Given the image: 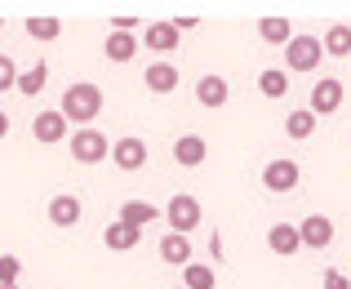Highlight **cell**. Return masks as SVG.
<instances>
[{
    "instance_id": "obj_1",
    "label": "cell",
    "mask_w": 351,
    "mask_h": 289,
    "mask_svg": "<svg viewBox=\"0 0 351 289\" xmlns=\"http://www.w3.org/2000/svg\"><path fill=\"white\" fill-rule=\"evenodd\" d=\"M62 120L67 125H85L94 116H103V89L94 85V80H76V85H67V94H62Z\"/></svg>"
},
{
    "instance_id": "obj_2",
    "label": "cell",
    "mask_w": 351,
    "mask_h": 289,
    "mask_svg": "<svg viewBox=\"0 0 351 289\" xmlns=\"http://www.w3.org/2000/svg\"><path fill=\"white\" fill-rule=\"evenodd\" d=\"M200 213H205L200 200L196 196H182V192L165 205V222H169V231H178V236H191V231L200 227Z\"/></svg>"
},
{
    "instance_id": "obj_3",
    "label": "cell",
    "mask_w": 351,
    "mask_h": 289,
    "mask_svg": "<svg viewBox=\"0 0 351 289\" xmlns=\"http://www.w3.org/2000/svg\"><path fill=\"white\" fill-rule=\"evenodd\" d=\"M320 58H325V49H320L316 36H293V41L285 45V67L289 71H316Z\"/></svg>"
},
{
    "instance_id": "obj_4",
    "label": "cell",
    "mask_w": 351,
    "mask_h": 289,
    "mask_svg": "<svg viewBox=\"0 0 351 289\" xmlns=\"http://www.w3.org/2000/svg\"><path fill=\"white\" fill-rule=\"evenodd\" d=\"M71 156H76V165H98V161L112 156V143H107V134H98V129H76Z\"/></svg>"
},
{
    "instance_id": "obj_5",
    "label": "cell",
    "mask_w": 351,
    "mask_h": 289,
    "mask_svg": "<svg viewBox=\"0 0 351 289\" xmlns=\"http://www.w3.org/2000/svg\"><path fill=\"white\" fill-rule=\"evenodd\" d=\"M338 107H343V80H334V76L316 80V85H311V102H307V111L320 120V116H334Z\"/></svg>"
},
{
    "instance_id": "obj_6",
    "label": "cell",
    "mask_w": 351,
    "mask_h": 289,
    "mask_svg": "<svg viewBox=\"0 0 351 289\" xmlns=\"http://www.w3.org/2000/svg\"><path fill=\"white\" fill-rule=\"evenodd\" d=\"M112 165H116V170H125V174L143 170V165H147V143H143V138H134V134L116 138V143H112Z\"/></svg>"
},
{
    "instance_id": "obj_7",
    "label": "cell",
    "mask_w": 351,
    "mask_h": 289,
    "mask_svg": "<svg viewBox=\"0 0 351 289\" xmlns=\"http://www.w3.org/2000/svg\"><path fill=\"white\" fill-rule=\"evenodd\" d=\"M298 178H302V170H298V161H289V156H280V161H271L263 170V187L267 192H293Z\"/></svg>"
},
{
    "instance_id": "obj_8",
    "label": "cell",
    "mask_w": 351,
    "mask_h": 289,
    "mask_svg": "<svg viewBox=\"0 0 351 289\" xmlns=\"http://www.w3.org/2000/svg\"><path fill=\"white\" fill-rule=\"evenodd\" d=\"M298 240L307 249H329V240H334V222H329L325 213H311V218L298 222Z\"/></svg>"
},
{
    "instance_id": "obj_9",
    "label": "cell",
    "mask_w": 351,
    "mask_h": 289,
    "mask_svg": "<svg viewBox=\"0 0 351 289\" xmlns=\"http://www.w3.org/2000/svg\"><path fill=\"white\" fill-rule=\"evenodd\" d=\"M178 80H182V71L173 67V62H152V67L143 71V85L152 89V94H173Z\"/></svg>"
},
{
    "instance_id": "obj_10",
    "label": "cell",
    "mask_w": 351,
    "mask_h": 289,
    "mask_svg": "<svg viewBox=\"0 0 351 289\" xmlns=\"http://www.w3.org/2000/svg\"><path fill=\"white\" fill-rule=\"evenodd\" d=\"M205 156H209V143L200 134H182L178 143H173V161L182 165V170H196V165H205Z\"/></svg>"
},
{
    "instance_id": "obj_11",
    "label": "cell",
    "mask_w": 351,
    "mask_h": 289,
    "mask_svg": "<svg viewBox=\"0 0 351 289\" xmlns=\"http://www.w3.org/2000/svg\"><path fill=\"white\" fill-rule=\"evenodd\" d=\"M143 45H147V49H156V54H173L182 45V36H178V27H173V23H147Z\"/></svg>"
},
{
    "instance_id": "obj_12",
    "label": "cell",
    "mask_w": 351,
    "mask_h": 289,
    "mask_svg": "<svg viewBox=\"0 0 351 289\" xmlns=\"http://www.w3.org/2000/svg\"><path fill=\"white\" fill-rule=\"evenodd\" d=\"M32 134H36V143H62V138H67L62 111H40V116L32 120Z\"/></svg>"
},
{
    "instance_id": "obj_13",
    "label": "cell",
    "mask_w": 351,
    "mask_h": 289,
    "mask_svg": "<svg viewBox=\"0 0 351 289\" xmlns=\"http://www.w3.org/2000/svg\"><path fill=\"white\" fill-rule=\"evenodd\" d=\"M227 98H232V85H227L223 76H205V80H196V102H200V107L218 111Z\"/></svg>"
},
{
    "instance_id": "obj_14",
    "label": "cell",
    "mask_w": 351,
    "mask_h": 289,
    "mask_svg": "<svg viewBox=\"0 0 351 289\" xmlns=\"http://www.w3.org/2000/svg\"><path fill=\"white\" fill-rule=\"evenodd\" d=\"M80 213H85V205H80L76 196H67V192L49 200V222H53V227H76Z\"/></svg>"
},
{
    "instance_id": "obj_15",
    "label": "cell",
    "mask_w": 351,
    "mask_h": 289,
    "mask_svg": "<svg viewBox=\"0 0 351 289\" xmlns=\"http://www.w3.org/2000/svg\"><path fill=\"white\" fill-rule=\"evenodd\" d=\"M267 245H271V254H280V258H293L302 249V240H298V227L293 222H276L271 231H267Z\"/></svg>"
},
{
    "instance_id": "obj_16",
    "label": "cell",
    "mask_w": 351,
    "mask_h": 289,
    "mask_svg": "<svg viewBox=\"0 0 351 289\" xmlns=\"http://www.w3.org/2000/svg\"><path fill=\"white\" fill-rule=\"evenodd\" d=\"M138 240H143V231L129 227V222H120V218L107 222V231H103V245H107V249H120V254H125V249H134Z\"/></svg>"
},
{
    "instance_id": "obj_17",
    "label": "cell",
    "mask_w": 351,
    "mask_h": 289,
    "mask_svg": "<svg viewBox=\"0 0 351 289\" xmlns=\"http://www.w3.org/2000/svg\"><path fill=\"white\" fill-rule=\"evenodd\" d=\"M156 218H160V209H156L152 200H125L120 205V222H129V227H138V231H143L147 222H156Z\"/></svg>"
},
{
    "instance_id": "obj_18",
    "label": "cell",
    "mask_w": 351,
    "mask_h": 289,
    "mask_svg": "<svg viewBox=\"0 0 351 289\" xmlns=\"http://www.w3.org/2000/svg\"><path fill=\"white\" fill-rule=\"evenodd\" d=\"M160 258H165V263H173V267H187L191 263V240L178 236V231H169V236L160 240Z\"/></svg>"
},
{
    "instance_id": "obj_19",
    "label": "cell",
    "mask_w": 351,
    "mask_h": 289,
    "mask_svg": "<svg viewBox=\"0 0 351 289\" xmlns=\"http://www.w3.org/2000/svg\"><path fill=\"white\" fill-rule=\"evenodd\" d=\"M103 49H107V58H112V62H129L138 54V36L134 32H112Z\"/></svg>"
},
{
    "instance_id": "obj_20",
    "label": "cell",
    "mask_w": 351,
    "mask_h": 289,
    "mask_svg": "<svg viewBox=\"0 0 351 289\" xmlns=\"http://www.w3.org/2000/svg\"><path fill=\"white\" fill-rule=\"evenodd\" d=\"M320 49L334 54V58H347V54H351V27L347 23H334L325 32V41H320Z\"/></svg>"
},
{
    "instance_id": "obj_21",
    "label": "cell",
    "mask_w": 351,
    "mask_h": 289,
    "mask_svg": "<svg viewBox=\"0 0 351 289\" xmlns=\"http://www.w3.org/2000/svg\"><path fill=\"white\" fill-rule=\"evenodd\" d=\"M218 285V276H214V267H205V263H196L191 258L187 267H182V289H214Z\"/></svg>"
},
{
    "instance_id": "obj_22",
    "label": "cell",
    "mask_w": 351,
    "mask_h": 289,
    "mask_svg": "<svg viewBox=\"0 0 351 289\" xmlns=\"http://www.w3.org/2000/svg\"><path fill=\"white\" fill-rule=\"evenodd\" d=\"M285 134H289L293 143L311 138V134H316V116H311L307 107H302V111H289V116H285Z\"/></svg>"
},
{
    "instance_id": "obj_23",
    "label": "cell",
    "mask_w": 351,
    "mask_h": 289,
    "mask_svg": "<svg viewBox=\"0 0 351 289\" xmlns=\"http://www.w3.org/2000/svg\"><path fill=\"white\" fill-rule=\"evenodd\" d=\"M45 80H49V67L45 62H36V67H27V71H18V94H27V98H36L45 89Z\"/></svg>"
},
{
    "instance_id": "obj_24",
    "label": "cell",
    "mask_w": 351,
    "mask_h": 289,
    "mask_svg": "<svg viewBox=\"0 0 351 289\" xmlns=\"http://www.w3.org/2000/svg\"><path fill=\"white\" fill-rule=\"evenodd\" d=\"M258 89H263L267 98H285V94H289V71H280V67H267L263 76H258Z\"/></svg>"
},
{
    "instance_id": "obj_25",
    "label": "cell",
    "mask_w": 351,
    "mask_h": 289,
    "mask_svg": "<svg viewBox=\"0 0 351 289\" xmlns=\"http://www.w3.org/2000/svg\"><path fill=\"white\" fill-rule=\"evenodd\" d=\"M258 36H263V41H271V45H289L293 41V32H289V23H285V18H263V23H258Z\"/></svg>"
},
{
    "instance_id": "obj_26",
    "label": "cell",
    "mask_w": 351,
    "mask_h": 289,
    "mask_svg": "<svg viewBox=\"0 0 351 289\" xmlns=\"http://www.w3.org/2000/svg\"><path fill=\"white\" fill-rule=\"evenodd\" d=\"M27 36H32V41H58L62 23L58 18H27Z\"/></svg>"
},
{
    "instance_id": "obj_27",
    "label": "cell",
    "mask_w": 351,
    "mask_h": 289,
    "mask_svg": "<svg viewBox=\"0 0 351 289\" xmlns=\"http://www.w3.org/2000/svg\"><path fill=\"white\" fill-rule=\"evenodd\" d=\"M18 276H23V263L14 254H0V285H18Z\"/></svg>"
},
{
    "instance_id": "obj_28",
    "label": "cell",
    "mask_w": 351,
    "mask_h": 289,
    "mask_svg": "<svg viewBox=\"0 0 351 289\" xmlns=\"http://www.w3.org/2000/svg\"><path fill=\"white\" fill-rule=\"evenodd\" d=\"M14 85H18V62L9 58V54H0V94L14 89Z\"/></svg>"
},
{
    "instance_id": "obj_29",
    "label": "cell",
    "mask_w": 351,
    "mask_h": 289,
    "mask_svg": "<svg viewBox=\"0 0 351 289\" xmlns=\"http://www.w3.org/2000/svg\"><path fill=\"white\" fill-rule=\"evenodd\" d=\"M325 289H351V281L343 272H325Z\"/></svg>"
},
{
    "instance_id": "obj_30",
    "label": "cell",
    "mask_w": 351,
    "mask_h": 289,
    "mask_svg": "<svg viewBox=\"0 0 351 289\" xmlns=\"http://www.w3.org/2000/svg\"><path fill=\"white\" fill-rule=\"evenodd\" d=\"M209 254H214V258H223V236H218V231L209 236Z\"/></svg>"
},
{
    "instance_id": "obj_31",
    "label": "cell",
    "mask_w": 351,
    "mask_h": 289,
    "mask_svg": "<svg viewBox=\"0 0 351 289\" xmlns=\"http://www.w3.org/2000/svg\"><path fill=\"white\" fill-rule=\"evenodd\" d=\"M9 134V116H5V111H0V138H5Z\"/></svg>"
},
{
    "instance_id": "obj_32",
    "label": "cell",
    "mask_w": 351,
    "mask_h": 289,
    "mask_svg": "<svg viewBox=\"0 0 351 289\" xmlns=\"http://www.w3.org/2000/svg\"><path fill=\"white\" fill-rule=\"evenodd\" d=\"M0 289H18V285H0Z\"/></svg>"
},
{
    "instance_id": "obj_33",
    "label": "cell",
    "mask_w": 351,
    "mask_h": 289,
    "mask_svg": "<svg viewBox=\"0 0 351 289\" xmlns=\"http://www.w3.org/2000/svg\"><path fill=\"white\" fill-rule=\"evenodd\" d=\"M173 289H182V285H173Z\"/></svg>"
},
{
    "instance_id": "obj_34",
    "label": "cell",
    "mask_w": 351,
    "mask_h": 289,
    "mask_svg": "<svg viewBox=\"0 0 351 289\" xmlns=\"http://www.w3.org/2000/svg\"><path fill=\"white\" fill-rule=\"evenodd\" d=\"M0 27H5V23H0Z\"/></svg>"
}]
</instances>
